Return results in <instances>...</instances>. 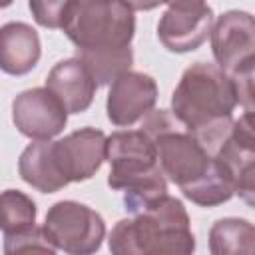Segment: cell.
Segmentation results:
<instances>
[{
  "label": "cell",
  "instance_id": "e0dca14e",
  "mask_svg": "<svg viewBox=\"0 0 255 255\" xmlns=\"http://www.w3.org/2000/svg\"><path fill=\"white\" fill-rule=\"evenodd\" d=\"M237 239H253V227L239 219H221L211 229V251L213 253H235L241 251Z\"/></svg>",
  "mask_w": 255,
  "mask_h": 255
},
{
  "label": "cell",
  "instance_id": "7402d4cb",
  "mask_svg": "<svg viewBox=\"0 0 255 255\" xmlns=\"http://www.w3.org/2000/svg\"><path fill=\"white\" fill-rule=\"evenodd\" d=\"M8 4H12V0H0V8H4V6H8Z\"/></svg>",
  "mask_w": 255,
  "mask_h": 255
},
{
  "label": "cell",
  "instance_id": "4fadbf2b",
  "mask_svg": "<svg viewBox=\"0 0 255 255\" xmlns=\"http://www.w3.org/2000/svg\"><path fill=\"white\" fill-rule=\"evenodd\" d=\"M40 58V40L32 26L10 22L0 28V68L12 76L30 72Z\"/></svg>",
  "mask_w": 255,
  "mask_h": 255
},
{
  "label": "cell",
  "instance_id": "ac0fdd59",
  "mask_svg": "<svg viewBox=\"0 0 255 255\" xmlns=\"http://www.w3.org/2000/svg\"><path fill=\"white\" fill-rule=\"evenodd\" d=\"M70 2L72 0H30V10L38 24L46 28H62Z\"/></svg>",
  "mask_w": 255,
  "mask_h": 255
},
{
  "label": "cell",
  "instance_id": "5b68a950",
  "mask_svg": "<svg viewBox=\"0 0 255 255\" xmlns=\"http://www.w3.org/2000/svg\"><path fill=\"white\" fill-rule=\"evenodd\" d=\"M104 231L102 217L88 205L76 201L56 203L48 211L44 225V235L54 249L58 247L68 253L96 251L104 239Z\"/></svg>",
  "mask_w": 255,
  "mask_h": 255
},
{
  "label": "cell",
  "instance_id": "d6986e66",
  "mask_svg": "<svg viewBox=\"0 0 255 255\" xmlns=\"http://www.w3.org/2000/svg\"><path fill=\"white\" fill-rule=\"evenodd\" d=\"M16 251H54V245L46 239L44 229L32 227L24 233L16 235H6V253H16Z\"/></svg>",
  "mask_w": 255,
  "mask_h": 255
},
{
  "label": "cell",
  "instance_id": "7a4b0ae2",
  "mask_svg": "<svg viewBox=\"0 0 255 255\" xmlns=\"http://www.w3.org/2000/svg\"><path fill=\"white\" fill-rule=\"evenodd\" d=\"M106 157L112 165L108 183L126 191V203L137 211L165 195V179L157 165L155 141L143 131H118L106 139Z\"/></svg>",
  "mask_w": 255,
  "mask_h": 255
},
{
  "label": "cell",
  "instance_id": "8992f818",
  "mask_svg": "<svg viewBox=\"0 0 255 255\" xmlns=\"http://www.w3.org/2000/svg\"><path fill=\"white\" fill-rule=\"evenodd\" d=\"M161 173L169 175L181 189L195 183L215 167V157L209 155L191 133L175 129L161 131L153 137Z\"/></svg>",
  "mask_w": 255,
  "mask_h": 255
},
{
  "label": "cell",
  "instance_id": "277c9868",
  "mask_svg": "<svg viewBox=\"0 0 255 255\" xmlns=\"http://www.w3.org/2000/svg\"><path fill=\"white\" fill-rule=\"evenodd\" d=\"M62 28L80 50H100L129 46L135 22L122 0H72Z\"/></svg>",
  "mask_w": 255,
  "mask_h": 255
},
{
  "label": "cell",
  "instance_id": "2e32d148",
  "mask_svg": "<svg viewBox=\"0 0 255 255\" xmlns=\"http://www.w3.org/2000/svg\"><path fill=\"white\" fill-rule=\"evenodd\" d=\"M36 205L34 201L14 189L0 193V229L6 235L24 233L34 227Z\"/></svg>",
  "mask_w": 255,
  "mask_h": 255
},
{
  "label": "cell",
  "instance_id": "8fae6325",
  "mask_svg": "<svg viewBox=\"0 0 255 255\" xmlns=\"http://www.w3.org/2000/svg\"><path fill=\"white\" fill-rule=\"evenodd\" d=\"M213 14L205 4L169 6L157 26L161 44L171 52L195 50L211 32Z\"/></svg>",
  "mask_w": 255,
  "mask_h": 255
},
{
  "label": "cell",
  "instance_id": "3957f363",
  "mask_svg": "<svg viewBox=\"0 0 255 255\" xmlns=\"http://www.w3.org/2000/svg\"><path fill=\"white\" fill-rule=\"evenodd\" d=\"M235 104L237 96L231 78L221 68L205 62H197L185 70L171 98L173 114L187 126L189 133L231 118Z\"/></svg>",
  "mask_w": 255,
  "mask_h": 255
},
{
  "label": "cell",
  "instance_id": "9c48e42d",
  "mask_svg": "<svg viewBox=\"0 0 255 255\" xmlns=\"http://www.w3.org/2000/svg\"><path fill=\"white\" fill-rule=\"evenodd\" d=\"M54 157L68 183L88 179L106 159V135L92 128L78 129L54 141Z\"/></svg>",
  "mask_w": 255,
  "mask_h": 255
},
{
  "label": "cell",
  "instance_id": "7c38bea8",
  "mask_svg": "<svg viewBox=\"0 0 255 255\" xmlns=\"http://www.w3.org/2000/svg\"><path fill=\"white\" fill-rule=\"evenodd\" d=\"M46 88L60 100V104L70 114H80L90 108L96 92V80L88 68L72 58L56 64L48 74Z\"/></svg>",
  "mask_w": 255,
  "mask_h": 255
},
{
  "label": "cell",
  "instance_id": "5bb4252c",
  "mask_svg": "<svg viewBox=\"0 0 255 255\" xmlns=\"http://www.w3.org/2000/svg\"><path fill=\"white\" fill-rule=\"evenodd\" d=\"M18 167L22 179L44 193H54L68 183L56 163L54 143L46 139H38L36 143L28 145L20 155Z\"/></svg>",
  "mask_w": 255,
  "mask_h": 255
},
{
  "label": "cell",
  "instance_id": "ba28073f",
  "mask_svg": "<svg viewBox=\"0 0 255 255\" xmlns=\"http://www.w3.org/2000/svg\"><path fill=\"white\" fill-rule=\"evenodd\" d=\"M213 54L223 72L253 68V18L245 12L223 14L213 30Z\"/></svg>",
  "mask_w": 255,
  "mask_h": 255
},
{
  "label": "cell",
  "instance_id": "ffe728a7",
  "mask_svg": "<svg viewBox=\"0 0 255 255\" xmlns=\"http://www.w3.org/2000/svg\"><path fill=\"white\" fill-rule=\"evenodd\" d=\"M122 2L131 10H149V8H155L167 0H122Z\"/></svg>",
  "mask_w": 255,
  "mask_h": 255
},
{
  "label": "cell",
  "instance_id": "9a60e30c",
  "mask_svg": "<svg viewBox=\"0 0 255 255\" xmlns=\"http://www.w3.org/2000/svg\"><path fill=\"white\" fill-rule=\"evenodd\" d=\"M78 60L88 68V72L92 74V78L96 82L108 84V82L116 80L118 76H122L124 72H128V68L131 64V50H129V46L80 50Z\"/></svg>",
  "mask_w": 255,
  "mask_h": 255
},
{
  "label": "cell",
  "instance_id": "52a82bcc",
  "mask_svg": "<svg viewBox=\"0 0 255 255\" xmlns=\"http://www.w3.org/2000/svg\"><path fill=\"white\" fill-rule=\"evenodd\" d=\"M66 108L48 88L22 92L12 104L16 128L34 139H50L66 126Z\"/></svg>",
  "mask_w": 255,
  "mask_h": 255
},
{
  "label": "cell",
  "instance_id": "30bf717a",
  "mask_svg": "<svg viewBox=\"0 0 255 255\" xmlns=\"http://www.w3.org/2000/svg\"><path fill=\"white\" fill-rule=\"evenodd\" d=\"M157 98V86L153 78L139 72H124L110 88L108 118L116 126H131L139 118L147 116Z\"/></svg>",
  "mask_w": 255,
  "mask_h": 255
},
{
  "label": "cell",
  "instance_id": "44dd1931",
  "mask_svg": "<svg viewBox=\"0 0 255 255\" xmlns=\"http://www.w3.org/2000/svg\"><path fill=\"white\" fill-rule=\"evenodd\" d=\"M169 6H187V4H203V0H167Z\"/></svg>",
  "mask_w": 255,
  "mask_h": 255
},
{
  "label": "cell",
  "instance_id": "6da1fadb",
  "mask_svg": "<svg viewBox=\"0 0 255 255\" xmlns=\"http://www.w3.org/2000/svg\"><path fill=\"white\" fill-rule=\"evenodd\" d=\"M114 253H189L193 235L183 205L161 195L139 209L135 219L120 221L110 237Z\"/></svg>",
  "mask_w": 255,
  "mask_h": 255
}]
</instances>
